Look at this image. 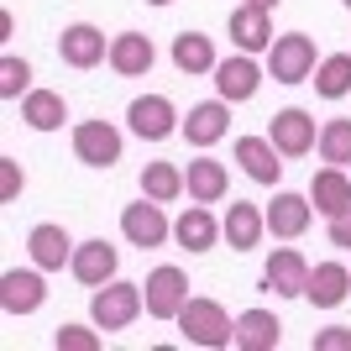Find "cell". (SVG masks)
Wrapping results in <instances>:
<instances>
[{"label": "cell", "instance_id": "21", "mask_svg": "<svg viewBox=\"0 0 351 351\" xmlns=\"http://www.w3.org/2000/svg\"><path fill=\"white\" fill-rule=\"evenodd\" d=\"M184 189H189L194 205H220L226 189H231V173H226V162H215V158L199 152V158L184 168Z\"/></svg>", "mask_w": 351, "mask_h": 351}, {"label": "cell", "instance_id": "32", "mask_svg": "<svg viewBox=\"0 0 351 351\" xmlns=\"http://www.w3.org/2000/svg\"><path fill=\"white\" fill-rule=\"evenodd\" d=\"M58 351H100V325L89 330V325H58V336H53Z\"/></svg>", "mask_w": 351, "mask_h": 351}, {"label": "cell", "instance_id": "28", "mask_svg": "<svg viewBox=\"0 0 351 351\" xmlns=\"http://www.w3.org/2000/svg\"><path fill=\"white\" fill-rule=\"evenodd\" d=\"M315 95H325V100L351 95V53H330V58L315 63Z\"/></svg>", "mask_w": 351, "mask_h": 351}, {"label": "cell", "instance_id": "8", "mask_svg": "<svg viewBox=\"0 0 351 351\" xmlns=\"http://www.w3.org/2000/svg\"><path fill=\"white\" fill-rule=\"evenodd\" d=\"M126 136L110 126V121H79L73 126V158L89 162V168H116Z\"/></svg>", "mask_w": 351, "mask_h": 351}, {"label": "cell", "instance_id": "13", "mask_svg": "<svg viewBox=\"0 0 351 351\" xmlns=\"http://www.w3.org/2000/svg\"><path fill=\"white\" fill-rule=\"evenodd\" d=\"M58 58L69 63V69H95V63L110 58V43H105L100 27L73 21V27H63V37H58Z\"/></svg>", "mask_w": 351, "mask_h": 351}, {"label": "cell", "instance_id": "18", "mask_svg": "<svg viewBox=\"0 0 351 351\" xmlns=\"http://www.w3.org/2000/svg\"><path fill=\"white\" fill-rule=\"evenodd\" d=\"M110 69L121 73V79H142V73H152V63H158V47H152V37H142V32H121V37H110Z\"/></svg>", "mask_w": 351, "mask_h": 351}, {"label": "cell", "instance_id": "33", "mask_svg": "<svg viewBox=\"0 0 351 351\" xmlns=\"http://www.w3.org/2000/svg\"><path fill=\"white\" fill-rule=\"evenodd\" d=\"M21 189H27V173H21V162H16V158H0V199H16Z\"/></svg>", "mask_w": 351, "mask_h": 351}, {"label": "cell", "instance_id": "10", "mask_svg": "<svg viewBox=\"0 0 351 351\" xmlns=\"http://www.w3.org/2000/svg\"><path fill=\"white\" fill-rule=\"evenodd\" d=\"M267 136H273V147H278L283 158H304V152H315V142H320V126H315L309 110L283 105L278 116H273V126H267Z\"/></svg>", "mask_w": 351, "mask_h": 351}, {"label": "cell", "instance_id": "1", "mask_svg": "<svg viewBox=\"0 0 351 351\" xmlns=\"http://www.w3.org/2000/svg\"><path fill=\"white\" fill-rule=\"evenodd\" d=\"M142 309H147L142 283H121V278H110V283H100V289H95V299H89V320L100 325L105 336H116V330H126V325H132Z\"/></svg>", "mask_w": 351, "mask_h": 351}, {"label": "cell", "instance_id": "31", "mask_svg": "<svg viewBox=\"0 0 351 351\" xmlns=\"http://www.w3.org/2000/svg\"><path fill=\"white\" fill-rule=\"evenodd\" d=\"M27 89H32V63L16 58V53H5V58H0V95L16 100V95H27Z\"/></svg>", "mask_w": 351, "mask_h": 351}, {"label": "cell", "instance_id": "38", "mask_svg": "<svg viewBox=\"0 0 351 351\" xmlns=\"http://www.w3.org/2000/svg\"><path fill=\"white\" fill-rule=\"evenodd\" d=\"M341 5H346V11H351V0H341Z\"/></svg>", "mask_w": 351, "mask_h": 351}, {"label": "cell", "instance_id": "25", "mask_svg": "<svg viewBox=\"0 0 351 351\" xmlns=\"http://www.w3.org/2000/svg\"><path fill=\"white\" fill-rule=\"evenodd\" d=\"M220 231H226L231 252H252L257 241H263V231H267V215L257 205H247V199H231V210H226V220H220Z\"/></svg>", "mask_w": 351, "mask_h": 351}, {"label": "cell", "instance_id": "6", "mask_svg": "<svg viewBox=\"0 0 351 351\" xmlns=\"http://www.w3.org/2000/svg\"><path fill=\"white\" fill-rule=\"evenodd\" d=\"M257 89H263V63H257V53H231V58L215 63V95L226 105H247Z\"/></svg>", "mask_w": 351, "mask_h": 351}, {"label": "cell", "instance_id": "4", "mask_svg": "<svg viewBox=\"0 0 351 351\" xmlns=\"http://www.w3.org/2000/svg\"><path fill=\"white\" fill-rule=\"evenodd\" d=\"M126 126H132V136H142V142H168V136L184 126V116L173 110L168 95H136V100L126 105Z\"/></svg>", "mask_w": 351, "mask_h": 351}, {"label": "cell", "instance_id": "3", "mask_svg": "<svg viewBox=\"0 0 351 351\" xmlns=\"http://www.w3.org/2000/svg\"><path fill=\"white\" fill-rule=\"evenodd\" d=\"M315 37H304V32H283V37H273V47H267V73H273V84H304V79H315Z\"/></svg>", "mask_w": 351, "mask_h": 351}, {"label": "cell", "instance_id": "27", "mask_svg": "<svg viewBox=\"0 0 351 351\" xmlns=\"http://www.w3.org/2000/svg\"><path fill=\"white\" fill-rule=\"evenodd\" d=\"M21 121H27L32 132H58L63 121H69V100H63L58 89H27L21 95Z\"/></svg>", "mask_w": 351, "mask_h": 351}, {"label": "cell", "instance_id": "26", "mask_svg": "<svg viewBox=\"0 0 351 351\" xmlns=\"http://www.w3.org/2000/svg\"><path fill=\"white\" fill-rule=\"evenodd\" d=\"M173 69L189 73V79H199V73H215V37H205V32H178L173 37Z\"/></svg>", "mask_w": 351, "mask_h": 351}, {"label": "cell", "instance_id": "11", "mask_svg": "<svg viewBox=\"0 0 351 351\" xmlns=\"http://www.w3.org/2000/svg\"><path fill=\"white\" fill-rule=\"evenodd\" d=\"M263 215H267V231L278 236V241H299V236L309 231V220H315V205H309V194L278 189V194H273V205H267Z\"/></svg>", "mask_w": 351, "mask_h": 351}, {"label": "cell", "instance_id": "24", "mask_svg": "<svg viewBox=\"0 0 351 351\" xmlns=\"http://www.w3.org/2000/svg\"><path fill=\"white\" fill-rule=\"evenodd\" d=\"M309 205H315V215H341V210L351 205V178H346V168H330L325 162L320 173L309 178Z\"/></svg>", "mask_w": 351, "mask_h": 351}, {"label": "cell", "instance_id": "29", "mask_svg": "<svg viewBox=\"0 0 351 351\" xmlns=\"http://www.w3.org/2000/svg\"><path fill=\"white\" fill-rule=\"evenodd\" d=\"M142 194L158 199V205H173L178 194H184V168H178V162H147L142 168Z\"/></svg>", "mask_w": 351, "mask_h": 351}, {"label": "cell", "instance_id": "9", "mask_svg": "<svg viewBox=\"0 0 351 351\" xmlns=\"http://www.w3.org/2000/svg\"><path fill=\"white\" fill-rule=\"evenodd\" d=\"M121 236L132 241V247H142V252H152V247H162L168 236H173V226H168V215H162V205L158 199H136V205H126L121 210Z\"/></svg>", "mask_w": 351, "mask_h": 351}, {"label": "cell", "instance_id": "34", "mask_svg": "<svg viewBox=\"0 0 351 351\" xmlns=\"http://www.w3.org/2000/svg\"><path fill=\"white\" fill-rule=\"evenodd\" d=\"M315 351H351V330L346 325H330V330H315V341H309Z\"/></svg>", "mask_w": 351, "mask_h": 351}, {"label": "cell", "instance_id": "12", "mask_svg": "<svg viewBox=\"0 0 351 351\" xmlns=\"http://www.w3.org/2000/svg\"><path fill=\"white\" fill-rule=\"evenodd\" d=\"M116 267H121V252L105 241V236H95V241H79L73 247V263H69V273L84 289H100V283H110L116 278Z\"/></svg>", "mask_w": 351, "mask_h": 351}, {"label": "cell", "instance_id": "5", "mask_svg": "<svg viewBox=\"0 0 351 351\" xmlns=\"http://www.w3.org/2000/svg\"><path fill=\"white\" fill-rule=\"evenodd\" d=\"M43 304H47V278H43L37 263L0 273V309H5V315H37Z\"/></svg>", "mask_w": 351, "mask_h": 351}, {"label": "cell", "instance_id": "15", "mask_svg": "<svg viewBox=\"0 0 351 351\" xmlns=\"http://www.w3.org/2000/svg\"><path fill=\"white\" fill-rule=\"evenodd\" d=\"M73 247H79V241L63 231L58 220H43V226L27 231V252H32V263L43 267V273H58L63 263H73Z\"/></svg>", "mask_w": 351, "mask_h": 351}, {"label": "cell", "instance_id": "36", "mask_svg": "<svg viewBox=\"0 0 351 351\" xmlns=\"http://www.w3.org/2000/svg\"><path fill=\"white\" fill-rule=\"evenodd\" d=\"M241 5H257V11H278L283 0H241Z\"/></svg>", "mask_w": 351, "mask_h": 351}, {"label": "cell", "instance_id": "35", "mask_svg": "<svg viewBox=\"0 0 351 351\" xmlns=\"http://www.w3.org/2000/svg\"><path fill=\"white\" fill-rule=\"evenodd\" d=\"M325 236H330V247L351 252V205L341 210V215H330V226H325Z\"/></svg>", "mask_w": 351, "mask_h": 351}, {"label": "cell", "instance_id": "16", "mask_svg": "<svg viewBox=\"0 0 351 351\" xmlns=\"http://www.w3.org/2000/svg\"><path fill=\"white\" fill-rule=\"evenodd\" d=\"M304 283H309V263L299 257L293 247H278L263 267V289H273L278 299H304Z\"/></svg>", "mask_w": 351, "mask_h": 351}, {"label": "cell", "instance_id": "37", "mask_svg": "<svg viewBox=\"0 0 351 351\" xmlns=\"http://www.w3.org/2000/svg\"><path fill=\"white\" fill-rule=\"evenodd\" d=\"M147 5H173V0H147Z\"/></svg>", "mask_w": 351, "mask_h": 351}, {"label": "cell", "instance_id": "19", "mask_svg": "<svg viewBox=\"0 0 351 351\" xmlns=\"http://www.w3.org/2000/svg\"><path fill=\"white\" fill-rule=\"evenodd\" d=\"M283 152L273 147V136H236V162H241V173L257 178V184H278L283 178Z\"/></svg>", "mask_w": 351, "mask_h": 351}, {"label": "cell", "instance_id": "17", "mask_svg": "<svg viewBox=\"0 0 351 351\" xmlns=\"http://www.w3.org/2000/svg\"><path fill=\"white\" fill-rule=\"evenodd\" d=\"M226 32H231L236 53H267V47H273V11H257V5H236L231 21H226Z\"/></svg>", "mask_w": 351, "mask_h": 351}, {"label": "cell", "instance_id": "20", "mask_svg": "<svg viewBox=\"0 0 351 351\" xmlns=\"http://www.w3.org/2000/svg\"><path fill=\"white\" fill-rule=\"evenodd\" d=\"M346 293H351V267H346V263H315V267H309L304 299H309L315 309H336V304H346Z\"/></svg>", "mask_w": 351, "mask_h": 351}, {"label": "cell", "instance_id": "14", "mask_svg": "<svg viewBox=\"0 0 351 351\" xmlns=\"http://www.w3.org/2000/svg\"><path fill=\"white\" fill-rule=\"evenodd\" d=\"M178 132L189 136V147H199V152H205V147H215L220 136L231 132V105L220 100H199V105H189V116H184V126H178Z\"/></svg>", "mask_w": 351, "mask_h": 351}, {"label": "cell", "instance_id": "22", "mask_svg": "<svg viewBox=\"0 0 351 351\" xmlns=\"http://www.w3.org/2000/svg\"><path fill=\"white\" fill-rule=\"evenodd\" d=\"M283 341V325L273 309H241L236 315V346L241 351H278Z\"/></svg>", "mask_w": 351, "mask_h": 351}, {"label": "cell", "instance_id": "23", "mask_svg": "<svg viewBox=\"0 0 351 351\" xmlns=\"http://www.w3.org/2000/svg\"><path fill=\"white\" fill-rule=\"evenodd\" d=\"M220 236H226V231H220V220L210 215V205H189L184 215L173 220V241L184 252H210Z\"/></svg>", "mask_w": 351, "mask_h": 351}, {"label": "cell", "instance_id": "30", "mask_svg": "<svg viewBox=\"0 0 351 351\" xmlns=\"http://www.w3.org/2000/svg\"><path fill=\"white\" fill-rule=\"evenodd\" d=\"M315 152H320V162H330V168H351V116L325 121Z\"/></svg>", "mask_w": 351, "mask_h": 351}, {"label": "cell", "instance_id": "7", "mask_svg": "<svg viewBox=\"0 0 351 351\" xmlns=\"http://www.w3.org/2000/svg\"><path fill=\"white\" fill-rule=\"evenodd\" d=\"M142 299H147V315H152V320H178V309L189 304L184 267H152L147 283H142Z\"/></svg>", "mask_w": 351, "mask_h": 351}, {"label": "cell", "instance_id": "2", "mask_svg": "<svg viewBox=\"0 0 351 351\" xmlns=\"http://www.w3.org/2000/svg\"><path fill=\"white\" fill-rule=\"evenodd\" d=\"M173 325L184 330L189 346H210V351H215V346H231V341H236V320L215 304V299H189V304L178 309Z\"/></svg>", "mask_w": 351, "mask_h": 351}]
</instances>
